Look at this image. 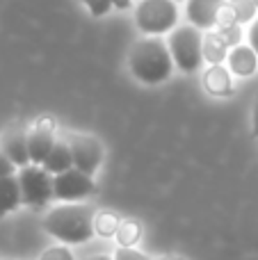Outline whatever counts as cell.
<instances>
[{"instance_id": "9", "label": "cell", "mask_w": 258, "mask_h": 260, "mask_svg": "<svg viewBox=\"0 0 258 260\" xmlns=\"http://www.w3.org/2000/svg\"><path fill=\"white\" fill-rule=\"evenodd\" d=\"M0 148L16 165V169L32 165L30 151H27V128L21 126V123H14V126H9L5 130L3 137H0Z\"/></svg>"}, {"instance_id": "17", "label": "cell", "mask_w": 258, "mask_h": 260, "mask_svg": "<svg viewBox=\"0 0 258 260\" xmlns=\"http://www.w3.org/2000/svg\"><path fill=\"white\" fill-rule=\"evenodd\" d=\"M114 238H117V242L121 244V247H133V244H137L142 238V224L135 219H121V226H119Z\"/></svg>"}, {"instance_id": "27", "label": "cell", "mask_w": 258, "mask_h": 260, "mask_svg": "<svg viewBox=\"0 0 258 260\" xmlns=\"http://www.w3.org/2000/svg\"><path fill=\"white\" fill-rule=\"evenodd\" d=\"M112 7L114 9H131L133 0H112Z\"/></svg>"}, {"instance_id": "13", "label": "cell", "mask_w": 258, "mask_h": 260, "mask_svg": "<svg viewBox=\"0 0 258 260\" xmlns=\"http://www.w3.org/2000/svg\"><path fill=\"white\" fill-rule=\"evenodd\" d=\"M46 171L50 176H57V174H64V171L73 169V153H71V144L64 142V139H57L53 146V151L48 153L44 165Z\"/></svg>"}, {"instance_id": "31", "label": "cell", "mask_w": 258, "mask_h": 260, "mask_svg": "<svg viewBox=\"0 0 258 260\" xmlns=\"http://www.w3.org/2000/svg\"><path fill=\"white\" fill-rule=\"evenodd\" d=\"M0 260H16V258H0Z\"/></svg>"}, {"instance_id": "15", "label": "cell", "mask_w": 258, "mask_h": 260, "mask_svg": "<svg viewBox=\"0 0 258 260\" xmlns=\"http://www.w3.org/2000/svg\"><path fill=\"white\" fill-rule=\"evenodd\" d=\"M229 46L219 39V35L215 30L206 32L204 35V62L208 64H224L229 57Z\"/></svg>"}, {"instance_id": "3", "label": "cell", "mask_w": 258, "mask_h": 260, "mask_svg": "<svg viewBox=\"0 0 258 260\" xmlns=\"http://www.w3.org/2000/svg\"><path fill=\"white\" fill-rule=\"evenodd\" d=\"M174 67L183 73H197L204 67V35L192 23L176 25L167 39Z\"/></svg>"}, {"instance_id": "6", "label": "cell", "mask_w": 258, "mask_h": 260, "mask_svg": "<svg viewBox=\"0 0 258 260\" xmlns=\"http://www.w3.org/2000/svg\"><path fill=\"white\" fill-rule=\"evenodd\" d=\"M96 192L94 176L82 174L80 169H69L64 174L53 176V199L62 203H78Z\"/></svg>"}, {"instance_id": "22", "label": "cell", "mask_w": 258, "mask_h": 260, "mask_svg": "<svg viewBox=\"0 0 258 260\" xmlns=\"http://www.w3.org/2000/svg\"><path fill=\"white\" fill-rule=\"evenodd\" d=\"M114 260H151L146 253L137 251L135 247H119L117 251H114Z\"/></svg>"}, {"instance_id": "26", "label": "cell", "mask_w": 258, "mask_h": 260, "mask_svg": "<svg viewBox=\"0 0 258 260\" xmlns=\"http://www.w3.org/2000/svg\"><path fill=\"white\" fill-rule=\"evenodd\" d=\"M251 133L258 137V99L254 101V110H251Z\"/></svg>"}, {"instance_id": "25", "label": "cell", "mask_w": 258, "mask_h": 260, "mask_svg": "<svg viewBox=\"0 0 258 260\" xmlns=\"http://www.w3.org/2000/svg\"><path fill=\"white\" fill-rule=\"evenodd\" d=\"M247 39H249V46L256 50V55H258V16H256V21L249 25V30H247Z\"/></svg>"}, {"instance_id": "21", "label": "cell", "mask_w": 258, "mask_h": 260, "mask_svg": "<svg viewBox=\"0 0 258 260\" xmlns=\"http://www.w3.org/2000/svg\"><path fill=\"white\" fill-rule=\"evenodd\" d=\"M227 25H240L236 18V12H233L231 3H224L222 9L217 14V27H227Z\"/></svg>"}, {"instance_id": "2", "label": "cell", "mask_w": 258, "mask_h": 260, "mask_svg": "<svg viewBox=\"0 0 258 260\" xmlns=\"http://www.w3.org/2000/svg\"><path fill=\"white\" fill-rule=\"evenodd\" d=\"M96 210L85 203H62L44 217V231L64 244H85L91 240Z\"/></svg>"}, {"instance_id": "28", "label": "cell", "mask_w": 258, "mask_h": 260, "mask_svg": "<svg viewBox=\"0 0 258 260\" xmlns=\"http://www.w3.org/2000/svg\"><path fill=\"white\" fill-rule=\"evenodd\" d=\"M85 260H114L112 256H105V253H96V256H87Z\"/></svg>"}, {"instance_id": "14", "label": "cell", "mask_w": 258, "mask_h": 260, "mask_svg": "<svg viewBox=\"0 0 258 260\" xmlns=\"http://www.w3.org/2000/svg\"><path fill=\"white\" fill-rule=\"evenodd\" d=\"M23 203L21 187H18V176H5L0 178V219L14 212Z\"/></svg>"}, {"instance_id": "23", "label": "cell", "mask_w": 258, "mask_h": 260, "mask_svg": "<svg viewBox=\"0 0 258 260\" xmlns=\"http://www.w3.org/2000/svg\"><path fill=\"white\" fill-rule=\"evenodd\" d=\"M39 260H73V256L67 247H50L41 253Z\"/></svg>"}, {"instance_id": "5", "label": "cell", "mask_w": 258, "mask_h": 260, "mask_svg": "<svg viewBox=\"0 0 258 260\" xmlns=\"http://www.w3.org/2000/svg\"><path fill=\"white\" fill-rule=\"evenodd\" d=\"M18 187L23 206L44 208L53 199V176L41 165H27L18 171Z\"/></svg>"}, {"instance_id": "8", "label": "cell", "mask_w": 258, "mask_h": 260, "mask_svg": "<svg viewBox=\"0 0 258 260\" xmlns=\"http://www.w3.org/2000/svg\"><path fill=\"white\" fill-rule=\"evenodd\" d=\"M55 130L57 123L50 117H41L27 128V151H30V162L32 165H44L48 153L55 146Z\"/></svg>"}, {"instance_id": "20", "label": "cell", "mask_w": 258, "mask_h": 260, "mask_svg": "<svg viewBox=\"0 0 258 260\" xmlns=\"http://www.w3.org/2000/svg\"><path fill=\"white\" fill-rule=\"evenodd\" d=\"M80 3L85 5L87 12H89L91 16H96V18L105 16V14L112 9V0H80Z\"/></svg>"}, {"instance_id": "16", "label": "cell", "mask_w": 258, "mask_h": 260, "mask_svg": "<svg viewBox=\"0 0 258 260\" xmlns=\"http://www.w3.org/2000/svg\"><path fill=\"white\" fill-rule=\"evenodd\" d=\"M119 226H121V217H119L117 212H110V210L96 212V217H94L96 235H101V238H114Z\"/></svg>"}, {"instance_id": "19", "label": "cell", "mask_w": 258, "mask_h": 260, "mask_svg": "<svg viewBox=\"0 0 258 260\" xmlns=\"http://www.w3.org/2000/svg\"><path fill=\"white\" fill-rule=\"evenodd\" d=\"M215 32L219 35V39L229 46V48H236L242 44V25H227V27H215Z\"/></svg>"}, {"instance_id": "4", "label": "cell", "mask_w": 258, "mask_h": 260, "mask_svg": "<svg viewBox=\"0 0 258 260\" xmlns=\"http://www.w3.org/2000/svg\"><path fill=\"white\" fill-rule=\"evenodd\" d=\"M178 23L176 0H140L135 7V25L146 37L167 35Z\"/></svg>"}, {"instance_id": "11", "label": "cell", "mask_w": 258, "mask_h": 260, "mask_svg": "<svg viewBox=\"0 0 258 260\" xmlns=\"http://www.w3.org/2000/svg\"><path fill=\"white\" fill-rule=\"evenodd\" d=\"M204 87L215 99H227L233 94V73L224 64H210L204 71Z\"/></svg>"}, {"instance_id": "7", "label": "cell", "mask_w": 258, "mask_h": 260, "mask_svg": "<svg viewBox=\"0 0 258 260\" xmlns=\"http://www.w3.org/2000/svg\"><path fill=\"white\" fill-rule=\"evenodd\" d=\"M69 144H71V153H73V167L87 176H94L99 171L101 162H103V144L94 135H85V133L71 135Z\"/></svg>"}, {"instance_id": "12", "label": "cell", "mask_w": 258, "mask_h": 260, "mask_svg": "<svg viewBox=\"0 0 258 260\" xmlns=\"http://www.w3.org/2000/svg\"><path fill=\"white\" fill-rule=\"evenodd\" d=\"M227 64H229V71H231L233 76L249 78L258 71V55L249 44H240V46L229 50Z\"/></svg>"}, {"instance_id": "1", "label": "cell", "mask_w": 258, "mask_h": 260, "mask_svg": "<svg viewBox=\"0 0 258 260\" xmlns=\"http://www.w3.org/2000/svg\"><path fill=\"white\" fill-rule=\"evenodd\" d=\"M128 69L142 85H163L172 78L174 71L169 46L160 37H144L135 41L128 55Z\"/></svg>"}, {"instance_id": "24", "label": "cell", "mask_w": 258, "mask_h": 260, "mask_svg": "<svg viewBox=\"0 0 258 260\" xmlns=\"http://www.w3.org/2000/svg\"><path fill=\"white\" fill-rule=\"evenodd\" d=\"M5 176H16V165H14V162L5 155L3 148H0V178H5Z\"/></svg>"}, {"instance_id": "18", "label": "cell", "mask_w": 258, "mask_h": 260, "mask_svg": "<svg viewBox=\"0 0 258 260\" xmlns=\"http://www.w3.org/2000/svg\"><path fill=\"white\" fill-rule=\"evenodd\" d=\"M233 7V12H236V18L240 25H251V23L256 21V5L251 3V0H229Z\"/></svg>"}, {"instance_id": "10", "label": "cell", "mask_w": 258, "mask_h": 260, "mask_svg": "<svg viewBox=\"0 0 258 260\" xmlns=\"http://www.w3.org/2000/svg\"><path fill=\"white\" fill-rule=\"evenodd\" d=\"M227 0H187L185 3V16L199 30L210 32L217 27V14Z\"/></svg>"}, {"instance_id": "30", "label": "cell", "mask_w": 258, "mask_h": 260, "mask_svg": "<svg viewBox=\"0 0 258 260\" xmlns=\"http://www.w3.org/2000/svg\"><path fill=\"white\" fill-rule=\"evenodd\" d=\"M251 3H254V5H256V9H258V0H251Z\"/></svg>"}, {"instance_id": "29", "label": "cell", "mask_w": 258, "mask_h": 260, "mask_svg": "<svg viewBox=\"0 0 258 260\" xmlns=\"http://www.w3.org/2000/svg\"><path fill=\"white\" fill-rule=\"evenodd\" d=\"M153 260H183V258L176 256V253H167V256H158V258H153Z\"/></svg>"}]
</instances>
